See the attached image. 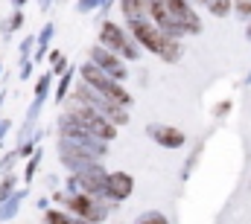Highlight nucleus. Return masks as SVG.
<instances>
[{
	"label": "nucleus",
	"instance_id": "nucleus-6",
	"mask_svg": "<svg viewBox=\"0 0 251 224\" xmlns=\"http://www.w3.org/2000/svg\"><path fill=\"white\" fill-rule=\"evenodd\" d=\"M158 137H164V143H167V146H178V143L184 140V137H181L178 131H170V128H164V131H158Z\"/></svg>",
	"mask_w": 251,
	"mask_h": 224
},
{
	"label": "nucleus",
	"instance_id": "nucleus-1",
	"mask_svg": "<svg viewBox=\"0 0 251 224\" xmlns=\"http://www.w3.org/2000/svg\"><path fill=\"white\" fill-rule=\"evenodd\" d=\"M85 79H88L91 85H97V88H100V90H102L105 96H111V99H120V102H126V93L120 90V88H117V85H111V82H108L105 76H100V70H97V67H85Z\"/></svg>",
	"mask_w": 251,
	"mask_h": 224
},
{
	"label": "nucleus",
	"instance_id": "nucleus-7",
	"mask_svg": "<svg viewBox=\"0 0 251 224\" xmlns=\"http://www.w3.org/2000/svg\"><path fill=\"white\" fill-rule=\"evenodd\" d=\"M240 9L243 12H251V0H240Z\"/></svg>",
	"mask_w": 251,
	"mask_h": 224
},
{
	"label": "nucleus",
	"instance_id": "nucleus-2",
	"mask_svg": "<svg viewBox=\"0 0 251 224\" xmlns=\"http://www.w3.org/2000/svg\"><path fill=\"white\" fill-rule=\"evenodd\" d=\"M131 26H134V35H137V38H140V41H143L149 50H155V53H161V50H164V38H161V35H158V32H155L149 23H143V21H134Z\"/></svg>",
	"mask_w": 251,
	"mask_h": 224
},
{
	"label": "nucleus",
	"instance_id": "nucleus-3",
	"mask_svg": "<svg viewBox=\"0 0 251 224\" xmlns=\"http://www.w3.org/2000/svg\"><path fill=\"white\" fill-rule=\"evenodd\" d=\"M167 6H170V12H173V21H176V23H181V26H184V21H187V26H196V18L187 12L184 0H167Z\"/></svg>",
	"mask_w": 251,
	"mask_h": 224
},
{
	"label": "nucleus",
	"instance_id": "nucleus-5",
	"mask_svg": "<svg viewBox=\"0 0 251 224\" xmlns=\"http://www.w3.org/2000/svg\"><path fill=\"white\" fill-rule=\"evenodd\" d=\"M108 183H111V192H117V195H128V183H131V180H128L126 175H114Z\"/></svg>",
	"mask_w": 251,
	"mask_h": 224
},
{
	"label": "nucleus",
	"instance_id": "nucleus-4",
	"mask_svg": "<svg viewBox=\"0 0 251 224\" xmlns=\"http://www.w3.org/2000/svg\"><path fill=\"white\" fill-rule=\"evenodd\" d=\"M102 41H108V44H114V47H120V50L126 47L123 35H120V32H117L111 23H108V26H102Z\"/></svg>",
	"mask_w": 251,
	"mask_h": 224
}]
</instances>
